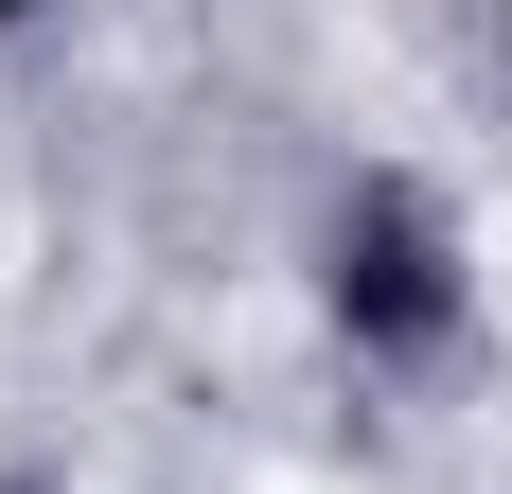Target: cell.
<instances>
[{
    "label": "cell",
    "mask_w": 512,
    "mask_h": 494,
    "mask_svg": "<svg viewBox=\"0 0 512 494\" xmlns=\"http://www.w3.org/2000/svg\"><path fill=\"white\" fill-rule=\"evenodd\" d=\"M301 300L318 336L354 353V371H442V353L477 336V230L442 177H407V159H354L336 195H318L301 230Z\"/></svg>",
    "instance_id": "cell-1"
},
{
    "label": "cell",
    "mask_w": 512,
    "mask_h": 494,
    "mask_svg": "<svg viewBox=\"0 0 512 494\" xmlns=\"http://www.w3.org/2000/svg\"><path fill=\"white\" fill-rule=\"evenodd\" d=\"M36 18H53V0H0V36H36Z\"/></svg>",
    "instance_id": "cell-2"
},
{
    "label": "cell",
    "mask_w": 512,
    "mask_h": 494,
    "mask_svg": "<svg viewBox=\"0 0 512 494\" xmlns=\"http://www.w3.org/2000/svg\"><path fill=\"white\" fill-rule=\"evenodd\" d=\"M495 71H512V0H495Z\"/></svg>",
    "instance_id": "cell-3"
},
{
    "label": "cell",
    "mask_w": 512,
    "mask_h": 494,
    "mask_svg": "<svg viewBox=\"0 0 512 494\" xmlns=\"http://www.w3.org/2000/svg\"><path fill=\"white\" fill-rule=\"evenodd\" d=\"M0 494H53V477H0Z\"/></svg>",
    "instance_id": "cell-4"
}]
</instances>
